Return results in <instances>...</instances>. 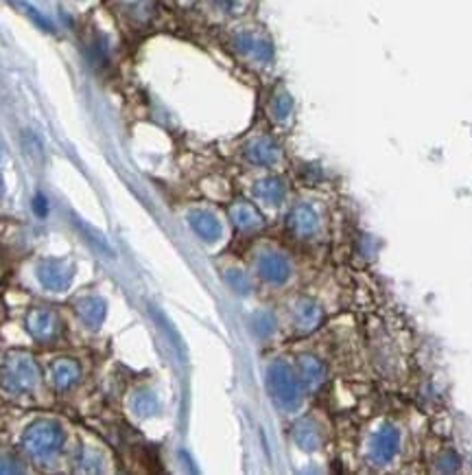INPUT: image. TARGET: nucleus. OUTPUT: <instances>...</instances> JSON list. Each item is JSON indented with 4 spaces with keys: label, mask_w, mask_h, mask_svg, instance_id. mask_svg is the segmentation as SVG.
<instances>
[{
    "label": "nucleus",
    "mask_w": 472,
    "mask_h": 475,
    "mask_svg": "<svg viewBox=\"0 0 472 475\" xmlns=\"http://www.w3.org/2000/svg\"><path fill=\"white\" fill-rule=\"evenodd\" d=\"M18 465V460L14 456H9V454H0V473H18L20 467Z\"/></svg>",
    "instance_id": "nucleus-14"
},
{
    "label": "nucleus",
    "mask_w": 472,
    "mask_h": 475,
    "mask_svg": "<svg viewBox=\"0 0 472 475\" xmlns=\"http://www.w3.org/2000/svg\"><path fill=\"white\" fill-rule=\"evenodd\" d=\"M105 314H108V305L99 296H86L77 303V316L90 329H99L103 320H105Z\"/></svg>",
    "instance_id": "nucleus-5"
},
{
    "label": "nucleus",
    "mask_w": 472,
    "mask_h": 475,
    "mask_svg": "<svg viewBox=\"0 0 472 475\" xmlns=\"http://www.w3.org/2000/svg\"><path fill=\"white\" fill-rule=\"evenodd\" d=\"M25 322L29 335L38 342H51L60 333V318L51 309H31Z\"/></svg>",
    "instance_id": "nucleus-4"
},
{
    "label": "nucleus",
    "mask_w": 472,
    "mask_h": 475,
    "mask_svg": "<svg viewBox=\"0 0 472 475\" xmlns=\"http://www.w3.org/2000/svg\"><path fill=\"white\" fill-rule=\"evenodd\" d=\"M260 270H262L264 276L271 278V281H282V278L286 276V263L280 257H273V254H269V257H264L260 261Z\"/></svg>",
    "instance_id": "nucleus-9"
},
{
    "label": "nucleus",
    "mask_w": 472,
    "mask_h": 475,
    "mask_svg": "<svg viewBox=\"0 0 472 475\" xmlns=\"http://www.w3.org/2000/svg\"><path fill=\"white\" fill-rule=\"evenodd\" d=\"M273 377H275L273 384H275V390H278V395L284 399H293L295 386H293V379L289 377V373H284V370H275Z\"/></svg>",
    "instance_id": "nucleus-10"
},
{
    "label": "nucleus",
    "mask_w": 472,
    "mask_h": 475,
    "mask_svg": "<svg viewBox=\"0 0 472 475\" xmlns=\"http://www.w3.org/2000/svg\"><path fill=\"white\" fill-rule=\"evenodd\" d=\"M11 5H16L22 14H25L27 18H31L33 22H36V25L42 29V31H49V33H53L55 31V27H53V22L51 20H46V16L44 14H40V11L33 7V5H29L27 0H11Z\"/></svg>",
    "instance_id": "nucleus-7"
},
{
    "label": "nucleus",
    "mask_w": 472,
    "mask_h": 475,
    "mask_svg": "<svg viewBox=\"0 0 472 475\" xmlns=\"http://www.w3.org/2000/svg\"><path fill=\"white\" fill-rule=\"evenodd\" d=\"M77 224H79V228H82V233L90 235V237H88L90 241H95V243H97V248L105 250V252H112V250H110V246H108V241H105V237H103V235H99L95 228H90L88 224H82V222H77Z\"/></svg>",
    "instance_id": "nucleus-12"
},
{
    "label": "nucleus",
    "mask_w": 472,
    "mask_h": 475,
    "mask_svg": "<svg viewBox=\"0 0 472 475\" xmlns=\"http://www.w3.org/2000/svg\"><path fill=\"white\" fill-rule=\"evenodd\" d=\"M33 211H36L40 217L49 215V202H46L44 195H36V200H33Z\"/></svg>",
    "instance_id": "nucleus-16"
},
{
    "label": "nucleus",
    "mask_w": 472,
    "mask_h": 475,
    "mask_svg": "<svg viewBox=\"0 0 472 475\" xmlns=\"http://www.w3.org/2000/svg\"><path fill=\"white\" fill-rule=\"evenodd\" d=\"M256 193L260 195H280V187H278V182H273V180H267V182H262L260 187L256 189Z\"/></svg>",
    "instance_id": "nucleus-15"
},
{
    "label": "nucleus",
    "mask_w": 472,
    "mask_h": 475,
    "mask_svg": "<svg viewBox=\"0 0 472 475\" xmlns=\"http://www.w3.org/2000/svg\"><path fill=\"white\" fill-rule=\"evenodd\" d=\"M49 375H51V381L55 388L68 390V388H73L79 379V364L71 357H60L51 364Z\"/></svg>",
    "instance_id": "nucleus-6"
},
{
    "label": "nucleus",
    "mask_w": 472,
    "mask_h": 475,
    "mask_svg": "<svg viewBox=\"0 0 472 475\" xmlns=\"http://www.w3.org/2000/svg\"><path fill=\"white\" fill-rule=\"evenodd\" d=\"M190 222H192L195 230H197V233H199L201 237H206V239H216V235H219V224L214 222V217L206 215V213H192Z\"/></svg>",
    "instance_id": "nucleus-8"
},
{
    "label": "nucleus",
    "mask_w": 472,
    "mask_h": 475,
    "mask_svg": "<svg viewBox=\"0 0 472 475\" xmlns=\"http://www.w3.org/2000/svg\"><path fill=\"white\" fill-rule=\"evenodd\" d=\"M3 193H5V180L0 176V198H3Z\"/></svg>",
    "instance_id": "nucleus-17"
},
{
    "label": "nucleus",
    "mask_w": 472,
    "mask_h": 475,
    "mask_svg": "<svg viewBox=\"0 0 472 475\" xmlns=\"http://www.w3.org/2000/svg\"><path fill=\"white\" fill-rule=\"evenodd\" d=\"M64 445V430L55 421H36L27 427L22 436V447L27 454L36 460H51L62 451Z\"/></svg>",
    "instance_id": "nucleus-2"
},
{
    "label": "nucleus",
    "mask_w": 472,
    "mask_h": 475,
    "mask_svg": "<svg viewBox=\"0 0 472 475\" xmlns=\"http://www.w3.org/2000/svg\"><path fill=\"white\" fill-rule=\"evenodd\" d=\"M40 381V368L36 359L27 353H11L0 364V388L7 395H27Z\"/></svg>",
    "instance_id": "nucleus-1"
},
{
    "label": "nucleus",
    "mask_w": 472,
    "mask_h": 475,
    "mask_svg": "<svg viewBox=\"0 0 472 475\" xmlns=\"http://www.w3.org/2000/svg\"><path fill=\"white\" fill-rule=\"evenodd\" d=\"M249 156L256 162H269L275 156V149L269 141H258V143H254V147L249 149Z\"/></svg>",
    "instance_id": "nucleus-11"
},
{
    "label": "nucleus",
    "mask_w": 472,
    "mask_h": 475,
    "mask_svg": "<svg viewBox=\"0 0 472 475\" xmlns=\"http://www.w3.org/2000/svg\"><path fill=\"white\" fill-rule=\"evenodd\" d=\"M3 156H5V147H3V143H0V160H3Z\"/></svg>",
    "instance_id": "nucleus-18"
},
{
    "label": "nucleus",
    "mask_w": 472,
    "mask_h": 475,
    "mask_svg": "<svg viewBox=\"0 0 472 475\" xmlns=\"http://www.w3.org/2000/svg\"><path fill=\"white\" fill-rule=\"evenodd\" d=\"M289 110H291V99L286 97V95L278 97V101L273 103V114H275L278 119H284L286 114H289Z\"/></svg>",
    "instance_id": "nucleus-13"
},
{
    "label": "nucleus",
    "mask_w": 472,
    "mask_h": 475,
    "mask_svg": "<svg viewBox=\"0 0 472 475\" xmlns=\"http://www.w3.org/2000/svg\"><path fill=\"white\" fill-rule=\"evenodd\" d=\"M36 276L49 292H64L75 278V265L66 259H44L38 263Z\"/></svg>",
    "instance_id": "nucleus-3"
}]
</instances>
